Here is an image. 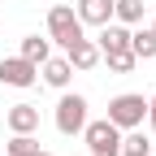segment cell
Here are the masks:
<instances>
[{
  "mask_svg": "<svg viewBox=\"0 0 156 156\" xmlns=\"http://www.w3.org/2000/svg\"><path fill=\"white\" fill-rule=\"evenodd\" d=\"M48 39L61 44V48H69V44L83 39V22H78L74 5H52L48 9Z\"/></svg>",
  "mask_w": 156,
  "mask_h": 156,
  "instance_id": "1",
  "label": "cell"
},
{
  "mask_svg": "<svg viewBox=\"0 0 156 156\" xmlns=\"http://www.w3.org/2000/svg\"><path fill=\"white\" fill-rule=\"evenodd\" d=\"M143 117H147V100H143V95L126 91V95H113V100H108V122H113L117 130L143 126Z\"/></svg>",
  "mask_w": 156,
  "mask_h": 156,
  "instance_id": "2",
  "label": "cell"
},
{
  "mask_svg": "<svg viewBox=\"0 0 156 156\" xmlns=\"http://www.w3.org/2000/svg\"><path fill=\"white\" fill-rule=\"evenodd\" d=\"M83 139H87L91 156H122V130H117L108 117L104 122H87L83 126Z\"/></svg>",
  "mask_w": 156,
  "mask_h": 156,
  "instance_id": "3",
  "label": "cell"
},
{
  "mask_svg": "<svg viewBox=\"0 0 156 156\" xmlns=\"http://www.w3.org/2000/svg\"><path fill=\"white\" fill-rule=\"evenodd\" d=\"M83 126H87V100L74 95V91H65L61 100H56V130L61 134H83Z\"/></svg>",
  "mask_w": 156,
  "mask_h": 156,
  "instance_id": "4",
  "label": "cell"
},
{
  "mask_svg": "<svg viewBox=\"0 0 156 156\" xmlns=\"http://www.w3.org/2000/svg\"><path fill=\"white\" fill-rule=\"evenodd\" d=\"M39 83V65L26 61V56H5L0 61V87H35Z\"/></svg>",
  "mask_w": 156,
  "mask_h": 156,
  "instance_id": "5",
  "label": "cell"
},
{
  "mask_svg": "<svg viewBox=\"0 0 156 156\" xmlns=\"http://www.w3.org/2000/svg\"><path fill=\"white\" fill-rule=\"evenodd\" d=\"M95 48H100V56H108V52H126V48H130V26H122V22H104V26H100V39H95Z\"/></svg>",
  "mask_w": 156,
  "mask_h": 156,
  "instance_id": "6",
  "label": "cell"
},
{
  "mask_svg": "<svg viewBox=\"0 0 156 156\" xmlns=\"http://www.w3.org/2000/svg\"><path fill=\"white\" fill-rule=\"evenodd\" d=\"M65 61H69L74 69H83V74H87V69H95V65H100V48H95V39H87V35H83L78 44H69V48H65Z\"/></svg>",
  "mask_w": 156,
  "mask_h": 156,
  "instance_id": "7",
  "label": "cell"
},
{
  "mask_svg": "<svg viewBox=\"0 0 156 156\" xmlns=\"http://www.w3.org/2000/svg\"><path fill=\"white\" fill-rule=\"evenodd\" d=\"M5 126H9L13 134H35V130H39V108H35V104H13V108L5 113Z\"/></svg>",
  "mask_w": 156,
  "mask_h": 156,
  "instance_id": "8",
  "label": "cell"
},
{
  "mask_svg": "<svg viewBox=\"0 0 156 156\" xmlns=\"http://www.w3.org/2000/svg\"><path fill=\"white\" fill-rule=\"evenodd\" d=\"M74 13L83 26H104V22H113V0H78Z\"/></svg>",
  "mask_w": 156,
  "mask_h": 156,
  "instance_id": "9",
  "label": "cell"
},
{
  "mask_svg": "<svg viewBox=\"0 0 156 156\" xmlns=\"http://www.w3.org/2000/svg\"><path fill=\"white\" fill-rule=\"evenodd\" d=\"M39 69H44V83L56 87V91H65V87H69V78H74V65L65 61V56H48Z\"/></svg>",
  "mask_w": 156,
  "mask_h": 156,
  "instance_id": "10",
  "label": "cell"
},
{
  "mask_svg": "<svg viewBox=\"0 0 156 156\" xmlns=\"http://www.w3.org/2000/svg\"><path fill=\"white\" fill-rule=\"evenodd\" d=\"M143 13H147L143 0H113V17H117L122 26H139V22H143Z\"/></svg>",
  "mask_w": 156,
  "mask_h": 156,
  "instance_id": "11",
  "label": "cell"
},
{
  "mask_svg": "<svg viewBox=\"0 0 156 156\" xmlns=\"http://www.w3.org/2000/svg\"><path fill=\"white\" fill-rule=\"evenodd\" d=\"M17 56H26V61H35V65H44L48 56H52V39H39V35H26V39H22V48H17Z\"/></svg>",
  "mask_w": 156,
  "mask_h": 156,
  "instance_id": "12",
  "label": "cell"
},
{
  "mask_svg": "<svg viewBox=\"0 0 156 156\" xmlns=\"http://www.w3.org/2000/svg\"><path fill=\"white\" fill-rule=\"evenodd\" d=\"M130 52L139 56V61H156V35H152V26L143 30H130Z\"/></svg>",
  "mask_w": 156,
  "mask_h": 156,
  "instance_id": "13",
  "label": "cell"
},
{
  "mask_svg": "<svg viewBox=\"0 0 156 156\" xmlns=\"http://www.w3.org/2000/svg\"><path fill=\"white\" fill-rule=\"evenodd\" d=\"M122 156H152V139H147L139 126L122 134Z\"/></svg>",
  "mask_w": 156,
  "mask_h": 156,
  "instance_id": "14",
  "label": "cell"
},
{
  "mask_svg": "<svg viewBox=\"0 0 156 156\" xmlns=\"http://www.w3.org/2000/svg\"><path fill=\"white\" fill-rule=\"evenodd\" d=\"M35 152H39L35 134H13V139L5 143V156H35Z\"/></svg>",
  "mask_w": 156,
  "mask_h": 156,
  "instance_id": "15",
  "label": "cell"
},
{
  "mask_svg": "<svg viewBox=\"0 0 156 156\" xmlns=\"http://www.w3.org/2000/svg\"><path fill=\"white\" fill-rule=\"evenodd\" d=\"M100 61H104V65H108L113 74H130L134 65H139V56H134V52L126 48V52H108V56H100Z\"/></svg>",
  "mask_w": 156,
  "mask_h": 156,
  "instance_id": "16",
  "label": "cell"
},
{
  "mask_svg": "<svg viewBox=\"0 0 156 156\" xmlns=\"http://www.w3.org/2000/svg\"><path fill=\"white\" fill-rule=\"evenodd\" d=\"M143 122H147V126H152V134H156V95L147 100V117H143Z\"/></svg>",
  "mask_w": 156,
  "mask_h": 156,
  "instance_id": "17",
  "label": "cell"
},
{
  "mask_svg": "<svg viewBox=\"0 0 156 156\" xmlns=\"http://www.w3.org/2000/svg\"><path fill=\"white\" fill-rule=\"evenodd\" d=\"M152 35H156V22H152Z\"/></svg>",
  "mask_w": 156,
  "mask_h": 156,
  "instance_id": "18",
  "label": "cell"
}]
</instances>
